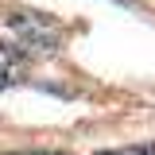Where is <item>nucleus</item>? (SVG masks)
<instances>
[{
	"label": "nucleus",
	"instance_id": "2",
	"mask_svg": "<svg viewBox=\"0 0 155 155\" xmlns=\"http://www.w3.org/2000/svg\"><path fill=\"white\" fill-rule=\"evenodd\" d=\"M27 70H31L27 51H23V47H16V43H0V89H8V85L23 81V78H27Z\"/></svg>",
	"mask_w": 155,
	"mask_h": 155
},
{
	"label": "nucleus",
	"instance_id": "3",
	"mask_svg": "<svg viewBox=\"0 0 155 155\" xmlns=\"http://www.w3.org/2000/svg\"><path fill=\"white\" fill-rule=\"evenodd\" d=\"M97 155H155V147L136 143V147H113V151H97Z\"/></svg>",
	"mask_w": 155,
	"mask_h": 155
},
{
	"label": "nucleus",
	"instance_id": "4",
	"mask_svg": "<svg viewBox=\"0 0 155 155\" xmlns=\"http://www.w3.org/2000/svg\"><path fill=\"white\" fill-rule=\"evenodd\" d=\"M4 155H62V151H4Z\"/></svg>",
	"mask_w": 155,
	"mask_h": 155
},
{
	"label": "nucleus",
	"instance_id": "1",
	"mask_svg": "<svg viewBox=\"0 0 155 155\" xmlns=\"http://www.w3.org/2000/svg\"><path fill=\"white\" fill-rule=\"evenodd\" d=\"M19 31V47H43V51H54L62 43V27L51 16H39V12H16L8 19Z\"/></svg>",
	"mask_w": 155,
	"mask_h": 155
}]
</instances>
